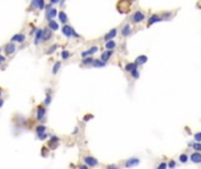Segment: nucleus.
<instances>
[{"label":"nucleus","mask_w":201,"mask_h":169,"mask_svg":"<svg viewBox=\"0 0 201 169\" xmlns=\"http://www.w3.org/2000/svg\"><path fill=\"white\" fill-rule=\"evenodd\" d=\"M60 67H61V62H60V61H56V62L54 64L53 68H52V74H56V73H58L59 69H60Z\"/></svg>","instance_id":"bb28decb"},{"label":"nucleus","mask_w":201,"mask_h":169,"mask_svg":"<svg viewBox=\"0 0 201 169\" xmlns=\"http://www.w3.org/2000/svg\"><path fill=\"white\" fill-rule=\"evenodd\" d=\"M179 160H180V162H181V163H186V162H187V160H188V157H187V155H186V154H181V155L179 156Z\"/></svg>","instance_id":"2f4dec72"},{"label":"nucleus","mask_w":201,"mask_h":169,"mask_svg":"<svg viewBox=\"0 0 201 169\" xmlns=\"http://www.w3.org/2000/svg\"><path fill=\"white\" fill-rule=\"evenodd\" d=\"M42 33H44V29L41 28L36 29V32L34 34V45H39L42 41Z\"/></svg>","instance_id":"9d476101"},{"label":"nucleus","mask_w":201,"mask_h":169,"mask_svg":"<svg viewBox=\"0 0 201 169\" xmlns=\"http://www.w3.org/2000/svg\"><path fill=\"white\" fill-rule=\"evenodd\" d=\"M93 61H94V59L90 55V56H86V58H82V61H81V65L82 66H90V65H92L93 64Z\"/></svg>","instance_id":"6ab92c4d"},{"label":"nucleus","mask_w":201,"mask_h":169,"mask_svg":"<svg viewBox=\"0 0 201 169\" xmlns=\"http://www.w3.org/2000/svg\"><path fill=\"white\" fill-rule=\"evenodd\" d=\"M4 51H5L6 55H12V54L17 51V45H15V42H13V41L8 42V44L4 47Z\"/></svg>","instance_id":"7ed1b4c3"},{"label":"nucleus","mask_w":201,"mask_h":169,"mask_svg":"<svg viewBox=\"0 0 201 169\" xmlns=\"http://www.w3.org/2000/svg\"><path fill=\"white\" fill-rule=\"evenodd\" d=\"M45 8H46L45 18H46V20H47V21L53 20V19H54L56 15H58V11H56V8L52 7V4H51V3H50L48 5H46Z\"/></svg>","instance_id":"f03ea898"},{"label":"nucleus","mask_w":201,"mask_h":169,"mask_svg":"<svg viewBox=\"0 0 201 169\" xmlns=\"http://www.w3.org/2000/svg\"><path fill=\"white\" fill-rule=\"evenodd\" d=\"M117 34H118V31H117V28H113V29H111V31L103 36V39L106 41H108V40H112V39H114L117 36Z\"/></svg>","instance_id":"4468645a"},{"label":"nucleus","mask_w":201,"mask_h":169,"mask_svg":"<svg viewBox=\"0 0 201 169\" xmlns=\"http://www.w3.org/2000/svg\"><path fill=\"white\" fill-rule=\"evenodd\" d=\"M47 27H48L50 29H52L53 32H55V31H58V29H59V24L56 23L55 20H50L48 21V26H47Z\"/></svg>","instance_id":"a211bd4d"},{"label":"nucleus","mask_w":201,"mask_h":169,"mask_svg":"<svg viewBox=\"0 0 201 169\" xmlns=\"http://www.w3.org/2000/svg\"><path fill=\"white\" fill-rule=\"evenodd\" d=\"M131 6H132V0H119L117 8L120 13H128L131 11Z\"/></svg>","instance_id":"f257e3e1"},{"label":"nucleus","mask_w":201,"mask_h":169,"mask_svg":"<svg viewBox=\"0 0 201 169\" xmlns=\"http://www.w3.org/2000/svg\"><path fill=\"white\" fill-rule=\"evenodd\" d=\"M5 60H6V58H5V56H3V55H0V66H1V64H3V62H5Z\"/></svg>","instance_id":"58836bf2"},{"label":"nucleus","mask_w":201,"mask_h":169,"mask_svg":"<svg viewBox=\"0 0 201 169\" xmlns=\"http://www.w3.org/2000/svg\"><path fill=\"white\" fill-rule=\"evenodd\" d=\"M58 18H59V21L62 23L64 25L67 23V20H68V17H67V14H66L64 11H60V12L58 13Z\"/></svg>","instance_id":"f3484780"},{"label":"nucleus","mask_w":201,"mask_h":169,"mask_svg":"<svg viewBox=\"0 0 201 169\" xmlns=\"http://www.w3.org/2000/svg\"><path fill=\"white\" fill-rule=\"evenodd\" d=\"M192 147H193L194 150H196V152H200V153H201V142L193 143V144H192Z\"/></svg>","instance_id":"7c9ffc66"},{"label":"nucleus","mask_w":201,"mask_h":169,"mask_svg":"<svg viewBox=\"0 0 201 169\" xmlns=\"http://www.w3.org/2000/svg\"><path fill=\"white\" fill-rule=\"evenodd\" d=\"M46 131H47V128H46L45 125H38V126L35 127V133H36V135H38V134H41V133H45Z\"/></svg>","instance_id":"b1692460"},{"label":"nucleus","mask_w":201,"mask_h":169,"mask_svg":"<svg viewBox=\"0 0 201 169\" xmlns=\"http://www.w3.org/2000/svg\"><path fill=\"white\" fill-rule=\"evenodd\" d=\"M92 117H93L92 115H86L85 116V120H90V119H92Z\"/></svg>","instance_id":"37998d69"},{"label":"nucleus","mask_w":201,"mask_h":169,"mask_svg":"<svg viewBox=\"0 0 201 169\" xmlns=\"http://www.w3.org/2000/svg\"><path fill=\"white\" fill-rule=\"evenodd\" d=\"M26 40V35L24 33H18V34H14L12 38H11V41L13 42H18V44H21Z\"/></svg>","instance_id":"1a4fd4ad"},{"label":"nucleus","mask_w":201,"mask_h":169,"mask_svg":"<svg viewBox=\"0 0 201 169\" xmlns=\"http://www.w3.org/2000/svg\"><path fill=\"white\" fill-rule=\"evenodd\" d=\"M59 47V45H52V46H50V48L47 49V54H52V53H54L55 51H56V48Z\"/></svg>","instance_id":"c756f323"},{"label":"nucleus","mask_w":201,"mask_h":169,"mask_svg":"<svg viewBox=\"0 0 201 169\" xmlns=\"http://www.w3.org/2000/svg\"><path fill=\"white\" fill-rule=\"evenodd\" d=\"M50 3H51L52 5H54V4H59V3H60V0H50Z\"/></svg>","instance_id":"ea45409f"},{"label":"nucleus","mask_w":201,"mask_h":169,"mask_svg":"<svg viewBox=\"0 0 201 169\" xmlns=\"http://www.w3.org/2000/svg\"><path fill=\"white\" fill-rule=\"evenodd\" d=\"M132 1H135V0H132Z\"/></svg>","instance_id":"de8ad7c7"},{"label":"nucleus","mask_w":201,"mask_h":169,"mask_svg":"<svg viewBox=\"0 0 201 169\" xmlns=\"http://www.w3.org/2000/svg\"><path fill=\"white\" fill-rule=\"evenodd\" d=\"M92 66L95 67V68H100V67H105V66H106V62L102 61L101 59H100V60H95V59H94V61H93Z\"/></svg>","instance_id":"5701e85b"},{"label":"nucleus","mask_w":201,"mask_h":169,"mask_svg":"<svg viewBox=\"0 0 201 169\" xmlns=\"http://www.w3.org/2000/svg\"><path fill=\"white\" fill-rule=\"evenodd\" d=\"M45 116H46V108L44 106H39L36 108V120L42 121Z\"/></svg>","instance_id":"39448f33"},{"label":"nucleus","mask_w":201,"mask_h":169,"mask_svg":"<svg viewBox=\"0 0 201 169\" xmlns=\"http://www.w3.org/2000/svg\"><path fill=\"white\" fill-rule=\"evenodd\" d=\"M61 32H62V34L65 35V36H67V38H72L73 36V33H74V28L72 27V26H70V25H64L62 26V28H61Z\"/></svg>","instance_id":"20e7f679"},{"label":"nucleus","mask_w":201,"mask_h":169,"mask_svg":"<svg viewBox=\"0 0 201 169\" xmlns=\"http://www.w3.org/2000/svg\"><path fill=\"white\" fill-rule=\"evenodd\" d=\"M166 167H167V164H166L165 162H162V163H160V164L158 166V168H159V169H165Z\"/></svg>","instance_id":"4c0bfd02"},{"label":"nucleus","mask_w":201,"mask_h":169,"mask_svg":"<svg viewBox=\"0 0 201 169\" xmlns=\"http://www.w3.org/2000/svg\"><path fill=\"white\" fill-rule=\"evenodd\" d=\"M3 106H4V100H3L1 97H0V108H1Z\"/></svg>","instance_id":"c03bdc74"},{"label":"nucleus","mask_w":201,"mask_h":169,"mask_svg":"<svg viewBox=\"0 0 201 169\" xmlns=\"http://www.w3.org/2000/svg\"><path fill=\"white\" fill-rule=\"evenodd\" d=\"M111 56H112V51H109V49H106V52H103L102 54H101V60L102 61H105V62H106V61H108L109 60V59H111Z\"/></svg>","instance_id":"dca6fc26"},{"label":"nucleus","mask_w":201,"mask_h":169,"mask_svg":"<svg viewBox=\"0 0 201 169\" xmlns=\"http://www.w3.org/2000/svg\"><path fill=\"white\" fill-rule=\"evenodd\" d=\"M168 167H169V168H173V167H175V162H174V161H170V162H169V164H168Z\"/></svg>","instance_id":"a19ab883"},{"label":"nucleus","mask_w":201,"mask_h":169,"mask_svg":"<svg viewBox=\"0 0 201 169\" xmlns=\"http://www.w3.org/2000/svg\"><path fill=\"white\" fill-rule=\"evenodd\" d=\"M59 141H60V139L58 137V136H55V135H52L51 136V139L48 140V147L51 148V149H54L58 147V144H59Z\"/></svg>","instance_id":"0eeeda50"},{"label":"nucleus","mask_w":201,"mask_h":169,"mask_svg":"<svg viewBox=\"0 0 201 169\" xmlns=\"http://www.w3.org/2000/svg\"><path fill=\"white\" fill-rule=\"evenodd\" d=\"M105 47H106V49H109V51H113L114 48L117 47V42L113 40H108V41H106V45H105Z\"/></svg>","instance_id":"4be33fe9"},{"label":"nucleus","mask_w":201,"mask_h":169,"mask_svg":"<svg viewBox=\"0 0 201 169\" xmlns=\"http://www.w3.org/2000/svg\"><path fill=\"white\" fill-rule=\"evenodd\" d=\"M147 61V56L146 55H139L138 58H137V60H135V64H138V65H143Z\"/></svg>","instance_id":"393cba45"},{"label":"nucleus","mask_w":201,"mask_h":169,"mask_svg":"<svg viewBox=\"0 0 201 169\" xmlns=\"http://www.w3.org/2000/svg\"><path fill=\"white\" fill-rule=\"evenodd\" d=\"M1 95H3V91H0V97H1Z\"/></svg>","instance_id":"a18cd8bd"},{"label":"nucleus","mask_w":201,"mask_h":169,"mask_svg":"<svg viewBox=\"0 0 201 169\" xmlns=\"http://www.w3.org/2000/svg\"><path fill=\"white\" fill-rule=\"evenodd\" d=\"M98 46H92L90 49H87V51H85L81 53V56L82 58H86V56H90V55H93L94 53H97L98 52Z\"/></svg>","instance_id":"ddd939ff"},{"label":"nucleus","mask_w":201,"mask_h":169,"mask_svg":"<svg viewBox=\"0 0 201 169\" xmlns=\"http://www.w3.org/2000/svg\"><path fill=\"white\" fill-rule=\"evenodd\" d=\"M0 52H1V48H0Z\"/></svg>","instance_id":"49530a36"},{"label":"nucleus","mask_w":201,"mask_h":169,"mask_svg":"<svg viewBox=\"0 0 201 169\" xmlns=\"http://www.w3.org/2000/svg\"><path fill=\"white\" fill-rule=\"evenodd\" d=\"M70 56H71V53L67 51V49H64V51L61 52V59L62 60H68Z\"/></svg>","instance_id":"cd10ccee"},{"label":"nucleus","mask_w":201,"mask_h":169,"mask_svg":"<svg viewBox=\"0 0 201 169\" xmlns=\"http://www.w3.org/2000/svg\"><path fill=\"white\" fill-rule=\"evenodd\" d=\"M47 137H48V134H47L46 132L41 133V134H38V139H39V140H45V139H47Z\"/></svg>","instance_id":"72a5a7b5"},{"label":"nucleus","mask_w":201,"mask_h":169,"mask_svg":"<svg viewBox=\"0 0 201 169\" xmlns=\"http://www.w3.org/2000/svg\"><path fill=\"white\" fill-rule=\"evenodd\" d=\"M52 102V95L51 94H46V97L44 100V106H50Z\"/></svg>","instance_id":"c85d7f7f"},{"label":"nucleus","mask_w":201,"mask_h":169,"mask_svg":"<svg viewBox=\"0 0 201 169\" xmlns=\"http://www.w3.org/2000/svg\"><path fill=\"white\" fill-rule=\"evenodd\" d=\"M45 8V0H39V4H38V9L41 11V9Z\"/></svg>","instance_id":"f704fd0d"},{"label":"nucleus","mask_w":201,"mask_h":169,"mask_svg":"<svg viewBox=\"0 0 201 169\" xmlns=\"http://www.w3.org/2000/svg\"><path fill=\"white\" fill-rule=\"evenodd\" d=\"M194 140H195L196 142H201V132L194 134Z\"/></svg>","instance_id":"c9c22d12"},{"label":"nucleus","mask_w":201,"mask_h":169,"mask_svg":"<svg viewBox=\"0 0 201 169\" xmlns=\"http://www.w3.org/2000/svg\"><path fill=\"white\" fill-rule=\"evenodd\" d=\"M137 164H139V158H129V160L125 163V167H134V166H137Z\"/></svg>","instance_id":"aec40b11"},{"label":"nucleus","mask_w":201,"mask_h":169,"mask_svg":"<svg viewBox=\"0 0 201 169\" xmlns=\"http://www.w3.org/2000/svg\"><path fill=\"white\" fill-rule=\"evenodd\" d=\"M129 33H131V25L126 24L121 29V34H122V36H127V35H129Z\"/></svg>","instance_id":"412c9836"},{"label":"nucleus","mask_w":201,"mask_h":169,"mask_svg":"<svg viewBox=\"0 0 201 169\" xmlns=\"http://www.w3.org/2000/svg\"><path fill=\"white\" fill-rule=\"evenodd\" d=\"M162 19L159 17V15H157V14H153V15H151V18L148 19V26H151V25H153V24H155V23H159V21H161Z\"/></svg>","instance_id":"2eb2a0df"},{"label":"nucleus","mask_w":201,"mask_h":169,"mask_svg":"<svg viewBox=\"0 0 201 169\" xmlns=\"http://www.w3.org/2000/svg\"><path fill=\"white\" fill-rule=\"evenodd\" d=\"M78 131H79V128H78V127H75V128H74V131L72 132V134H76V133H78Z\"/></svg>","instance_id":"79ce46f5"},{"label":"nucleus","mask_w":201,"mask_h":169,"mask_svg":"<svg viewBox=\"0 0 201 169\" xmlns=\"http://www.w3.org/2000/svg\"><path fill=\"white\" fill-rule=\"evenodd\" d=\"M84 161L85 163L87 164L88 167H95V166H98V160L95 157L93 156H85L84 157Z\"/></svg>","instance_id":"6e6552de"},{"label":"nucleus","mask_w":201,"mask_h":169,"mask_svg":"<svg viewBox=\"0 0 201 169\" xmlns=\"http://www.w3.org/2000/svg\"><path fill=\"white\" fill-rule=\"evenodd\" d=\"M137 68H138V64H135V62L127 64L126 67H125V69H126L127 72H132V71H134V69H137Z\"/></svg>","instance_id":"a878e982"},{"label":"nucleus","mask_w":201,"mask_h":169,"mask_svg":"<svg viewBox=\"0 0 201 169\" xmlns=\"http://www.w3.org/2000/svg\"><path fill=\"white\" fill-rule=\"evenodd\" d=\"M143 19H145V14H143L142 12H140V11H137L132 15V21L135 23V24H139V23L143 21Z\"/></svg>","instance_id":"423d86ee"},{"label":"nucleus","mask_w":201,"mask_h":169,"mask_svg":"<svg viewBox=\"0 0 201 169\" xmlns=\"http://www.w3.org/2000/svg\"><path fill=\"white\" fill-rule=\"evenodd\" d=\"M189 158L193 163H201V153L200 152H194V153L190 154Z\"/></svg>","instance_id":"f8f14e48"},{"label":"nucleus","mask_w":201,"mask_h":169,"mask_svg":"<svg viewBox=\"0 0 201 169\" xmlns=\"http://www.w3.org/2000/svg\"><path fill=\"white\" fill-rule=\"evenodd\" d=\"M38 4H39V0H32L31 1V8L38 9Z\"/></svg>","instance_id":"473e14b6"},{"label":"nucleus","mask_w":201,"mask_h":169,"mask_svg":"<svg viewBox=\"0 0 201 169\" xmlns=\"http://www.w3.org/2000/svg\"><path fill=\"white\" fill-rule=\"evenodd\" d=\"M52 29H50L48 27H46L44 29V33H42V41H48L53 38V34H52Z\"/></svg>","instance_id":"9b49d317"},{"label":"nucleus","mask_w":201,"mask_h":169,"mask_svg":"<svg viewBox=\"0 0 201 169\" xmlns=\"http://www.w3.org/2000/svg\"><path fill=\"white\" fill-rule=\"evenodd\" d=\"M131 73H132V76H133L134 79H138V78H139V72L137 71V69H134V71H132Z\"/></svg>","instance_id":"e433bc0d"}]
</instances>
